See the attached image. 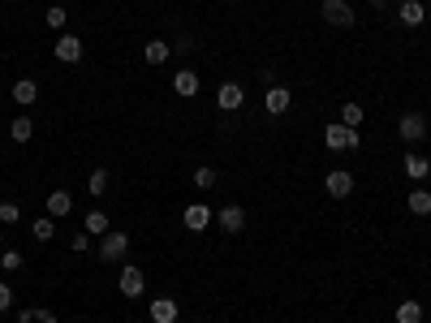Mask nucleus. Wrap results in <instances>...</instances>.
<instances>
[{
    "label": "nucleus",
    "mask_w": 431,
    "mask_h": 323,
    "mask_svg": "<svg viewBox=\"0 0 431 323\" xmlns=\"http://www.w3.org/2000/svg\"><path fill=\"white\" fill-rule=\"evenodd\" d=\"M397 17H401V27H423V22H427V9H423V0H401Z\"/></svg>",
    "instance_id": "13"
},
{
    "label": "nucleus",
    "mask_w": 431,
    "mask_h": 323,
    "mask_svg": "<svg viewBox=\"0 0 431 323\" xmlns=\"http://www.w3.org/2000/svg\"><path fill=\"white\" fill-rule=\"evenodd\" d=\"M147 315H151V323H177V315H182V306H177L173 297H156V302L147 306Z\"/></svg>",
    "instance_id": "9"
},
{
    "label": "nucleus",
    "mask_w": 431,
    "mask_h": 323,
    "mask_svg": "<svg viewBox=\"0 0 431 323\" xmlns=\"http://www.w3.org/2000/svg\"><path fill=\"white\" fill-rule=\"evenodd\" d=\"M17 220H22V207H17V203H0V225H9V229H13Z\"/></svg>",
    "instance_id": "28"
},
{
    "label": "nucleus",
    "mask_w": 431,
    "mask_h": 323,
    "mask_svg": "<svg viewBox=\"0 0 431 323\" xmlns=\"http://www.w3.org/2000/svg\"><path fill=\"white\" fill-rule=\"evenodd\" d=\"M91 250V233H73V255H87Z\"/></svg>",
    "instance_id": "30"
},
{
    "label": "nucleus",
    "mask_w": 431,
    "mask_h": 323,
    "mask_svg": "<svg viewBox=\"0 0 431 323\" xmlns=\"http://www.w3.org/2000/svg\"><path fill=\"white\" fill-rule=\"evenodd\" d=\"M168 52H173V47H168L164 39H151L143 57H147V65H164V61H168Z\"/></svg>",
    "instance_id": "20"
},
{
    "label": "nucleus",
    "mask_w": 431,
    "mask_h": 323,
    "mask_svg": "<svg viewBox=\"0 0 431 323\" xmlns=\"http://www.w3.org/2000/svg\"><path fill=\"white\" fill-rule=\"evenodd\" d=\"M246 104V91H242V82H220L216 87V108H224V112H238Z\"/></svg>",
    "instance_id": "6"
},
{
    "label": "nucleus",
    "mask_w": 431,
    "mask_h": 323,
    "mask_svg": "<svg viewBox=\"0 0 431 323\" xmlns=\"http://www.w3.org/2000/svg\"><path fill=\"white\" fill-rule=\"evenodd\" d=\"M43 22H48V27H52V31H61V27H65V22H69V13H65L61 5H52V9H48V13H43Z\"/></svg>",
    "instance_id": "29"
},
{
    "label": "nucleus",
    "mask_w": 431,
    "mask_h": 323,
    "mask_svg": "<svg viewBox=\"0 0 431 323\" xmlns=\"http://www.w3.org/2000/svg\"><path fill=\"white\" fill-rule=\"evenodd\" d=\"M0 267H5V271H17V267H22V250L5 246V250H0Z\"/></svg>",
    "instance_id": "27"
},
{
    "label": "nucleus",
    "mask_w": 431,
    "mask_h": 323,
    "mask_svg": "<svg viewBox=\"0 0 431 323\" xmlns=\"http://www.w3.org/2000/svg\"><path fill=\"white\" fill-rule=\"evenodd\" d=\"M220 233H242L246 229V211L238 207V203H229V207H220Z\"/></svg>",
    "instance_id": "12"
},
{
    "label": "nucleus",
    "mask_w": 431,
    "mask_h": 323,
    "mask_svg": "<svg viewBox=\"0 0 431 323\" xmlns=\"http://www.w3.org/2000/svg\"><path fill=\"white\" fill-rule=\"evenodd\" d=\"M31 233H35V241H52L57 237V220L52 216H39L35 225H31Z\"/></svg>",
    "instance_id": "21"
},
{
    "label": "nucleus",
    "mask_w": 431,
    "mask_h": 323,
    "mask_svg": "<svg viewBox=\"0 0 431 323\" xmlns=\"http://www.w3.org/2000/svg\"><path fill=\"white\" fill-rule=\"evenodd\" d=\"M9 306H13V289H9L5 280H0V315H5Z\"/></svg>",
    "instance_id": "31"
},
{
    "label": "nucleus",
    "mask_w": 431,
    "mask_h": 323,
    "mask_svg": "<svg viewBox=\"0 0 431 323\" xmlns=\"http://www.w3.org/2000/svg\"><path fill=\"white\" fill-rule=\"evenodd\" d=\"M397 323H423V302H401L397 306Z\"/></svg>",
    "instance_id": "24"
},
{
    "label": "nucleus",
    "mask_w": 431,
    "mask_h": 323,
    "mask_svg": "<svg viewBox=\"0 0 431 323\" xmlns=\"http://www.w3.org/2000/svg\"><path fill=\"white\" fill-rule=\"evenodd\" d=\"M82 229H87V233H99V237H104V233H108L112 225H108V216H104V211H87V220H82Z\"/></svg>",
    "instance_id": "23"
},
{
    "label": "nucleus",
    "mask_w": 431,
    "mask_h": 323,
    "mask_svg": "<svg viewBox=\"0 0 431 323\" xmlns=\"http://www.w3.org/2000/svg\"><path fill=\"white\" fill-rule=\"evenodd\" d=\"M69 211H73V194L69 190H52V194H48V216H52V220H61Z\"/></svg>",
    "instance_id": "15"
},
{
    "label": "nucleus",
    "mask_w": 431,
    "mask_h": 323,
    "mask_svg": "<svg viewBox=\"0 0 431 323\" xmlns=\"http://www.w3.org/2000/svg\"><path fill=\"white\" fill-rule=\"evenodd\" d=\"M0 250H5V233H0Z\"/></svg>",
    "instance_id": "33"
},
{
    "label": "nucleus",
    "mask_w": 431,
    "mask_h": 323,
    "mask_svg": "<svg viewBox=\"0 0 431 323\" xmlns=\"http://www.w3.org/2000/svg\"><path fill=\"white\" fill-rule=\"evenodd\" d=\"M401 164H405V177H414V181H427V172H431V160H423L418 151H410V156H405Z\"/></svg>",
    "instance_id": "17"
},
{
    "label": "nucleus",
    "mask_w": 431,
    "mask_h": 323,
    "mask_svg": "<svg viewBox=\"0 0 431 323\" xmlns=\"http://www.w3.org/2000/svg\"><path fill=\"white\" fill-rule=\"evenodd\" d=\"M57 61L78 65V61H82V39H78V35H61V39H57Z\"/></svg>",
    "instance_id": "11"
},
{
    "label": "nucleus",
    "mask_w": 431,
    "mask_h": 323,
    "mask_svg": "<svg viewBox=\"0 0 431 323\" xmlns=\"http://www.w3.org/2000/svg\"><path fill=\"white\" fill-rule=\"evenodd\" d=\"M9 95H13V104H22V108H31V104H35V99H39V87H35L31 78H17Z\"/></svg>",
    "instance_id": "16"
},
{
    "label": "nucleus",
    "mask_w": 431,
    "mask_h": 323,
    "mask_svg": "<svg viewBox=\"0 0 431 323\" xmlns=\"http://www.w3.org/2000/svg\"><path fill=\"white\" fill-rule=\"evenodd\" d=\"M323 190L333 194V198H349V194H353V172L333 168V172H328V181H323Z\"/></svg>",
    "instance_id": "8"
},
{
    "label": "nucleus",
    "mask_w": 431,
    "mask_h": 323,
    "mask_svg": "<svg viewBox=\"0 0 431 323\" xmlns=\"http://www.w3.org/2000/svg\"><path fill=\"white\" fill-rule=\"evenodd\" d=\"M363 117H367V112H363V104H353V99H349V104L341 108V126H349V130H358V126H363Z\"/></svg>",
    "instance_id": "22"
},
{
    "label": "nucleus",
    "mask_w": 431,
    "mask_h": 323,
    "mask_svg": "<svg viewBox=\"0 0 431 323\" xmlns=\"http://www.w3.org/2000/svg\"><path fill=\"white\" fill-rule=\"evenodd\" d=\"M194 186H198V190H212V186H216V168H212V164L194 168Z\"/></svg>",
    "instance_id": "26"
},
{
    "label": "nucleus",
    "mask_w": 431,
    "mask_h": 323,
    "mask_svg": "<svg viewBox=\"0 0 431 323\" xmlns=\"http://www.w3.org/2000/svg\"><path fill=\"white\" fill-rule=\"evenodd\" d=\"M182 225H186L190 233H203V229L212 225V207H207V203H190V207L182 211Z\"/></svg>",
    "instance_id": "7"
},
{
    "label": "nucleus",
    "mask_w": 431,
    "mask_h": 323,
    "mask_svg": "<svg viewBox=\"0 0 431 323\" xmlns=\"http://www.w3.org/2000/svg\"><path fill=\"white\" fill-rule=\"evenodd\" d=\"M117 289H121L125 297H143V293H147V276H143V267L125 263V267H121V280H117Z\"/></svg>",
    "instance_id": "5"
},
{
    "label": "nucleus",
    "mask_w": 431,
    "mask_h": 323,
    "mask_svg": "<svg viewBox=\"0 0 431 323\" xmlns=\"http://www.w3.org/2000/svg\"><path fill=\"white\" fill-rule=\"evenodd\" d=\"M35 319H39V323H57V310H48V306H39V310H35Z\"/></svg>",
    "instance_id": "32"
},
{
    "label": "nucleus",
    "mask_w": 431,
    "mask_h": 323,
    "mask_svg": "<svg viewBox=\"0 0 431 323\" xmlns=\"http://www.w3.org/2000/svg\"><path fill=\"white\" fill-rule=\"evenodd\" d=\"M319 17H323V27L349 31L353 27V5L349 0H319Z\"/></svg>",
    "instance_id": "1"
},
{
    "label": "nucleus",
    "mask_w": 431,
    "mask_h": 323,
    "mask_svg": "<svg viewBox=\"0 0 431 323\" xmlns=\"http://www.w3.org/2000/svg\"><path fill=\"white\" fill-rule=\"evenodd\" d=\"M397 134H401V142H423L427 138V121H423V112H405L401 121H397Z\"/></svg>",
    "instance_id": "4"
},
{
    "label": "nucleus",
    "mask_w": 431,
    "mask_h": 323,
    "mask_svg": "<svg viewBox=\"0 0 431 323\" xmlns=\"http://www.w3.org/2000/svg\"><path fill=\"white\" fill-rule=\"evenodd\" d=\"M323 147H328V151H358V147H363V134L337 121V126L323 130Z\"/></svg>",
    "instance_id": "2"
},
{
    "label": "nucleus",
    "mask_w": 431,
    "mask_h": 323,
    "mask_svg": "<svg viewBox=\"0 0 431 323\" xmlns=\"http://www.w3.org/2000/svg\"><path fill=\"white\" fill-rule=\"evenodd\" d=\"M289 104H293V95H289L285 87H268V95H263V108H268L272 117H285V112H289Z\"/></svg>",
    "instance_id": "10"
},
{
    "label": "nucleus",
    "mask_w": 431,
    "mask_h": 323,
    "mask_svg": "<svg viewBox=\"0 0 431 323\" xmlns=\"http://www.w3.org/2000/svg\"><path fill=\"white\" fill-rule=\"evenodd\" d=\"M108 181H112V177H108V168H95V172H91V181H87V190L99 198V194H108Z\"/></svg>",
    "instance_id": "25"
},
{
    "label": "nucleus",
    "mask_w": 431,
    "mask_h": 323,
    "mask_svg": "<svg viewBox=\"0 0 431 323\" xmlns=\"http://www.w3.org/2000/svg\"><path fill=\"white\" fill-rule=\"evenodd\" d=\"M173 91L182 95V99H194V95H198V73H194V69H177Z\"/></svg>",
    "instance_id": "14"
},
{
    "label": "nucleus",
    "mask_w": 431,
    "mask_h": 323,
    "mask_svg": "<svg viewBox=\"0 0 431 323\" xmlns=\"http://www.w3.org/2000/svg\"><path fill=\"white\" fill-rule=\"evenodd\" d=\"M405 207H410L414 216H431V194L418 186V190H410V198H405Z\"/></svg>",
    "instance_id": "18"
},
{
    "label": "nucleus",
    "mask_w": 431,
    "mask_h": 323,
    "mask_svg": "<svg viewBox=\"0 0 431 323\" xmlns=\"http://www.w3.org/2000/svg\"><path fill=\"white\" fill-rule=\"evenodd\" d=\"M31 134H35V121H31V117L9 121V138H13V142H31Z\"/></svg>",
    "instance_id": "19"
},
{
    "label": "nucleus",
    "mask_w": 431,
    "mask_h": 323,
    "mask_svg": "<svg viewBox=\"0 0 431 323\" xmlns=\"http://www.w3.org/2000/svg\"><path fill=\"white\" fill-rule=\"evenodd\" d=\"M130 255V233H104L99 237V259L104 263H121Z\"/></svg>",
    "instance_id": "3"
}]
</instances>
